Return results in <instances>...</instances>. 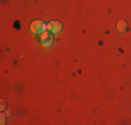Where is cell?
<instances>
[{
	"mask_svg": "<svg viewBox=\"0 0 131 125\" xmlns=\"http://www.w3.org/2000/svg\"><path fill=\"white\" fill-rule=\"evenodd\" d=\"M29 31H31V33L32 35H40V33H43L45 31H48V24H45L43 21H40V20H35V21H32L29 25Z\"/></svg>",
	"mask_w": 131,
	"mask_h": 125,
	"instance_id": "obj_1",
	"label": "cell"
},
{
	"mask_svg": "<svg viewBox=\"0 0 131 125\" xmlns=\"http://www.w3.org/2000/svg\"><path fill=\"white\" fill-rule=\"evenodd\" d=\"M48 31L50 33H53V35H59L63 31V24L60 21H50L48 24Z\"/></svg>",
	"mask_w": 131,
	"mask_h": 125,
	"instance_id": "obj_2",
	"label": "cell"
},
{
	"mask_svg": "<svg viewBox=\"0 0 131 125\" xmlns=\"http://www.w3.org/2000/svg\"><path fill=\"white\" fill-rule=\"evenodd\" d=\"M127 28H128V27H127V22H126V21L120 20V21L117 22V31H118L120 33L126 32V31H127Z\"/></svg>",
	"mask_w": 131,
	"mask_h": 125,
	"instance_id": "obj_3",
	"label": "cell"
},
{
	"mask_svg": "<svg viewBox=\"0 0 131 125\" xmlns=\"http://www.w3.org/2000/svg\"><path fill=\"white\" fill-rule=\"evenodd\" d=\"M53 42H54V39H53V35L50 38H48V39H45V40H42L40 42V45H42V47H50V46L53 45Z\"/></svg>",
	"mask_w": 131,
	"mask_h": 125,
	"instance_id": "obj_4",
	"label": "cell"
},
{
	"mask_svg": "<svg viewBox=\"0 0 131 125\" xmlns=\"http://www.w3.org/2000/svg\"><path fill=\"white\" fill-rule=\"evenodd\" d=\"M6 117H7L6 112H2V114H0V121H2V124H6Z\"/></svg>",
	"mask_w": 131,
	"mask_h": 125,
	"instance_id": "obj_5",
	"label": "cell"
},
{
	"mask_svg": "<svg viewBox=\"0 0 131 125\" xmlns=\"http://www.w3.org/2000/svg\"><path fill=\"white\" fill-rule=\"evenodd\" d=\"M4 108H6V102H4V100H3V102H2V110L4 111Z\"/></svg>",
	"mask_w": 131,
	"mask_h": 125,
	"instance_id": "obj_6",
	"label": "cell"
}]
</instances>
